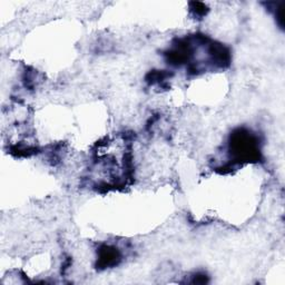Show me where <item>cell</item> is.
Instances as JSON below:
<instances>
[{"mask_svg": "<svg viewBox=\"0 0 285 285\" xmlns=\"http://www.w3.org/2000/svg\"><path fill=\"white\" fill-rule=\"evenodd\" d=\"M118 258H119L118 252L115 249H111V247L105 246L104 249H102V251H100L99 263L103 264L104 266L115 264L116 261H117Z\"/></svg>", "mask_w": 285, "mask_h": 285, "instance_id": "obj_1", "label": "cell"}]
</instances>
